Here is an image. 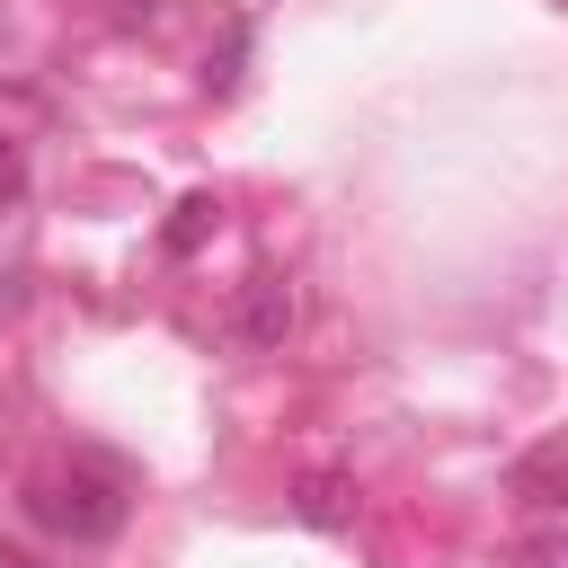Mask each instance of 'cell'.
<instances>
[{
  "instance_id": "1",
  "label": "cell",
  "mask_w": 568,
  "mask_h": 568,
  "mask_svg": "<svg viewBox=\"0 0 568 568\" xmlns=\"http://www.w3.org/2000/svg\"><path fill=\"white\" fill-rule=\"evenodd\" d=\"M27 515L62 541H106L124 524V479L106 462H62V470H36L27 479Z\"/></svg>"
},
{
  "instance_id": "2",
  "label": "cell",
  "mask_w": 568,
  "mask_h": 568,
  "mask_svg": "<svg viewBox=\"0 0 568 568\" xmlns=\"http://www.w3.org/2000/svg\"><path fill=\"white\" fill-rule=\"evenodd\" d=\"M284 328H293V293H284V275H248L240 302H231V337H240V346H284Z\"/></svg>"
},
{
  "instance_id": "3",
  "label": "cell",
  "mask_w": 568,
  "mask_h": 568,
  "mask_svg": "<svg viewBox=\"0 0 568 568\" xmlns=\"http://www.w3.org/2000/svg\"><path fill=\"white\" fill-rule=\"evenodd\" d=\"M293 506H302V524H346V479L337 470H311L293 488Z\"/></svg>"
},
{
  "instance_id": "4",
  "label": "cell",
  "mask_w": 568,
  "mask_h": 568,
  "mask_svg": "<svg viewBox=\"0 0 568 568\" xmlns=\"http://www.w3.org/2000/svg\"><path fill=\"white\" fill-rule=\"evenodd\" d=\"M204 222H213V195H186V204H178V222H169V248L186 257V248L204 240Z\"/></svg>"
},
{
  "instance_id": "5",
  "label": "cell",
  "mask_w": 568,
  "mask_h": 568,
  "mask_svg": "<svg viewBox=\"0 0 568 568\" xmlns=\"http://www.w3.org/2000/svg\"><path fill=\"white\" fill-rule=\"evenodd\" d=\"M27 195V160H18V142L0 133V204H18Z\"/></svg>"
},
{
  "instance_id": "6",
  "label": "cell",
  "mask_w": 568,
  "mask_h": 568,
  "mask_svg": "<svg viewBox=\"0 0 568 568\" xmlns=\"http://www.w3.org/2000/svg\"><path fill=\"white\" fill-rule=\"evenodd\" d=\"M0 568H36V559H27V550H0Z\"/></svg>"
}]
</instances>
